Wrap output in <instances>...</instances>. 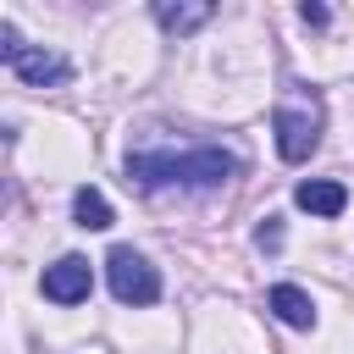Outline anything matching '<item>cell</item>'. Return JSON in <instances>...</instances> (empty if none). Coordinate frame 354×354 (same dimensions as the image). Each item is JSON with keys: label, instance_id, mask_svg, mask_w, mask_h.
Returning <instances> with one entry per match:
<instances>
[{"label": "cell", "instance_id": "52a82bcc", "mask_svg": "<svg viewBox=\"0 0 354 354\" xmlns=\"http://www.w3.org/2000/svg\"><path fill=\"white\" fill-rule=\"evenodd\" d=\"M266 304H271V315H277L282 326H299V332L315 326V299H310L304 288H293V282H277V288L266 293Z\"/></svg>", "mask_w": 354, "mask_h": 354}, {"label": "cell", "instance_id": "30bf717a", "mask_svg": "<svg viewBox=\"0 0 354 354\" xmlns=\"http://www.w3.org/2000/svg\"><path fill=\"white\" fill-rule=\"evenodd\" d=\"M299 22H304V28H326L332 17H326V6H310V0H304V6H299Z\"/></svg>", "mask_w": 354, "mask_h": 354}, {"label": "cell", "instance_id": "5b68a950", "mask_svg": "<svg viewBox=\"0 0 354 354\" xmlns=\"http://www.w3.org/2000/svg\"><path fill=\"white\" fill-rule=\"evenodd\" d=\"M39 288H44V299H50V304H83V299H88V288H94V271H88V260H83V254H61L55 266H44Z\"/></svg>", "mask_w": 354, "mask_h": 354}, {"label": "cell", "instance_id": "7a4b0ae2", "mask_svg": "<svg viewBox=\"0 0 354 354\" xmlns=\"http://www.w3.org/2000/svg\"><path fill=\"white\" fill-rule=\"evenodd\" d=\"M321 127H326V111H321V94L315 88H293L277 111H271V133H277V155L288 166L310 160L321 149Z\"/></svg>", "mask_w": 354, "mask_h": 354}, {"label": "cell", "instance_id": "9c48e42d", "mask_svg": "<svg viewBox=\"0 0 354 354\" xmlns=\"http://www.w3.org/2000/svg\"><path fill=\"white\" fill-rule=\"evenodd\" d=\"M72 216H77V227H88V232H105V227H111V199H105L100 188H77V194H72Z\"/></svg>", "mask_w": 354, "mask_h": 354}, {"label": "cell", "instance_id": "8fae6325", "mask_svg": "<svg viewBox=\"0 0 354 354\" xmlns=\"http://www.w3.org/2000/svg\"><path fill=\"white\" fill-rule=\"evenodd\" d=\"M282 243V227H277V216H266V227H260V249H277Z\"/></svg>", "mask_w": 354, "mask_h": 354}, {"label": "cell", "instance_id": "277c9868", "mask_svg": "<svg viewBox=\"0 0 354 354\" xmlns=\"http://www.w3.org/2000/svg\"><path fill=\"white\" fill-rule=\"evenodd\" d=\"M0 61H6L22 83H33V88H55V83H66V72H72V66H66V55L22 44L11 22H0Z\"/></svg>", "mask_w": 354, "mask_h": 354}, {"label": "cell", "instance_id": "ba28073f", "mask_svg": "<svg viewBox=\"0 0 354 354\" xmlns=\"http://www.w3.org/2000/svg\"><path fill=\"white\" fill-rule=\"evenodd\" d=\"M210 17H216V6H210V0H188V6L155 0V22H160L166 33H194V28H205Z\"/></svg>", "mask_w": 354, "mask_h": 354}, {"label": "cell", "instance_id": "8992f818", "mask_svg": "<svg viewBox=\"0 0 354 354\" xmlns=\"http://www.w3.org/2000/svg\"><path fill=\"white\" fill-rule=\"evenodd\" d=\"M293 205L310 210V216H343V210H348V188L332 183V177H310V183L293 188Z\"/></svg>", "mask_w": 354, "mask_h": 354}, {"label": "cell", "instance_id": "3957f363", "mask_svg": "<svg viewBox=\"0 0 354 354\" xmlns=\"http://www.w3.org/2000/svg\"><path fill=\"white\" fill-rule=\"evenodd\" d=\"M105 277H111L116 304L144 310V304H155V299H160V271H155L138 249H127V243H116V249L105 254Z\"/></svg>", "mask_w": 354, "mask_h": 354}, {"label": "cell", "instance_id": "6da1fadb", "mask_svg": "<svg viewBox=\"0 0 354 354\" xmlns=\"http://www.w3.org/2000/svg\"><path fill=\"white\" fill-rule=\"evenodd\" d=\"M243 171V160L221 144L199 149H138L127 155V183L138 188H221Z\"/></svg>", "mask_w": 354, "mask_h": 354}]
</instances>
